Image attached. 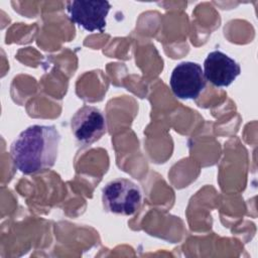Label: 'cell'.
I'll return each instance as SVG.
<instances>
[{
  "mask_svg": "<svg viewBox=\"0 0 258 258\" xmlns=\"http://www.w3.org/2000/svg\"><path fill=\"white\" fill-rule=\"evenodd\" d=\"M204 76L215 87H228L241 74L240 64L221 50L211 51L204 61Z\"/></svg>",
  "mask_w": 258,
  "mask_h": 258,
  "instance_id": "obj_6",
  "label": "cell"
},
{
  "mask_svg": "<svg viewBox=\"0 0 258 258\" xmlns=\"http://www.w3.org/2000/svg\"><path fill=\"white\" fill-rule=\"evenodd\" d=\"M61 136L53 125H31L21 131L10 145L16 168L24 174L51 168L57 158Z\"/></svg>",
  "mask_w": 258,
  "mask_h": 258,
  "instance_id": "obj_1",
  "label": "cell"
},
{
  "mask_svg": "<svg viewBox=\"0 0 258 258\" xmlns=\"http://www.w3.org/2000/svg\"><path fill=\"white\" fill-rule=\"evenodd\" d=\"M206 79L200 63L182 61L172 71L169 85L175 97L181 100H195L206 88Z\"/></svg>",
  "mask_w": 258,
  "mask_h": 258,
  "instance_id": "obj_3",
  "label": "cell"
},
{
  "mask_svg": "<svg viewBox=\"0 0 258 258\" xmlns=\"http://www.w3.org/2000/svg\"><path fill=\"white\" fill-rule=\"evenodd\" d=\"M104 209L112 214L131 216L140 208L142 192L140 187L130 179L115 178L102 190Z\"/></svg>",
  "mask_w": 258,
  "mask_h": 258,
  "instance_id": "obj_2",
  "label": "cell"
},
{
  "mask_svg": "<svg viewBox=\"0 0 258 258\" xmlns=\"http://www.w3.org/2000/svg\"><path fill=\"white\" fill-rule=\"evenodd\" d=\"M74 137L82 145H90L98 141L107 132V119L97 107L83 106L71 120Z\"/></svg>",
  "mask_w": 258,
  "mask_h": 258,
  "instance_id": "obj_4",
  "label": "cell"
},
{
  "mask_svg": "<svg viewBox=\"0 0 258 258\" xmlns=\"http://www.w3.org/2000/svg\"><path fill=\"white\" fill-rule=\"evenodd\" d=\"M111 4L104 0H74L67 2V10L73 22L93 32L104 31Z\"/></svg>",
  "mask_w": 258,
  "mask_h": 258,
  "instance_id": "obj_5",
  "label": "cell"
}]
</instances>
